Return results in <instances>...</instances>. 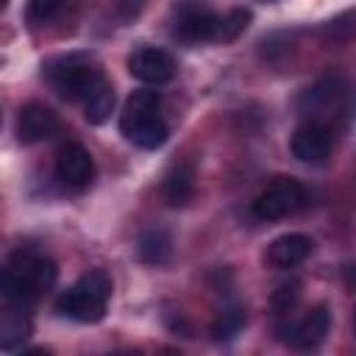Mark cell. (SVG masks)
<instances>
[{
	"mask_svg": "<svg viewBox=\"0 0 356 356\" xmlns=\"http://www.w3.org/2000/svg\"><path fill=\"white\" fill-rule=\"evenodd\" d=\"M56 261L47 256H39L33 250H14L8 259L3 278H0V292L8 306H22L28 309L42 292H47L56 284Z\"/></svg>",
	"mask_w": 356,
	"mask_h": 356,
	"instance_id": "cell-1",
	"label": "cell"
},
{
	"mask_svg": "<svg viewBox=\"0 0 356 356\" xmlns=\"http://www.w3.org/2000/svg\"><path fill=\"white\" fill-rule=\"evenodd\" d=\"M161 97L156 89H136L122 108L120 117V131L128 142H134L142 150H156L167 142L170 128L164 122V117L159 114Z\"/></svg>",
	"mask_w": 356,
	"mask_h": 356,
	"instance_id": "cell-2",
	"label": "cell"
},
{
	"mask_svg": "<svg viewBox=\"0 0 356 356\" xmlns=\"http://www.w3.org/2000/svg\"><path fill=\"white\" fill-rule=\"evenodd\" d=\"M111 298V278L103 270H89L56 300V312L75 323H100Z\"/></svg>",
	"mask_w": 356,
	"mask_h": 356,
	"instance_id": "cell-3",
	"label": "cell"
},
{
	"mask_svg": "<svg viewBox=\"0 0 356 356\" xmlns=\"http://www.w3.org/2000/svg\"><path fill=\"white\" fill-rule=\"evenodd\" d=\"M47 78H50L53 89L58 92V97L83 100L103 81V72L86 56L72 53V56H61L58 61H53L47 67Z\"/></svg>",
	"mask_w": 356,
	"mask_h": 356,
	"instance_id": "cell-4",
	"label": "cell"
},
{
	"mask_svg": "<svg viewBox=\"0 0 356 356\" xmlns=\"http://www.w3.org/2000/svg\"><path fill=\"white\" fill-rule=\"evenodd\" d=\"M220 14H214L203 0H181L172 8V36L184 44L217 42Z\"/></svg>",
	"mask_w": 356,
	"mask_h": 356,
	"instance_id": "cell-5",
	"label": "cell"
},
{
	"mask_svg": "<svg viewBox=\"0 0 356 356\" xmlns=\"http://www.w3.org/2000/svg\"><path fill=\"white\" fill-rule=\"evenodd\" d=\"M309 203V192L295 178H273L253 200V214L259 220H281L286 214H295Z\"/></svg>",
	"mask_w": 356,
	"mask_h": 356,
	"instance_id": "cell-6",
	"label": "cell"
},
{
	"mask_svg": "<svg viewBox=\"0 0 356 356\" xmlns=\"http://www.w3.org/2000/svg\"><path fill=\"white\" fill-rule=\"evenodd\" d=\"M328 328H331V314H328V309H325L323 303L314 306V309H309L298 323L278 325V331L286 334L284 339H286L292 348H300V350H312V348H317V345L325 339Z\"/></svg>",
	"mask_w": 356,
	"mask_h": 356,
	"instance_id": "cell-7",
	"label": "cell"
},
{
	"mask_svg": "<svg viewBox=\"0 0 356 356\" xmlns=\"http://www.w3.org/2000/svg\"><path fill=\"white\" fill-rule=\"evenodd\" d=\"M61 128L58 114L44 103H28L17 114V139L22 145H36L56 136Z\"/></svg>",
	"mask_w": 356,
	"mask_h": 356,
	"instance_id": "cell-8",
	"label": "cell"
},
{
	"mask_svg": "<svg viewBox=\"0 0 356 356\" xmlns=\"http://www.w3.org/2000/svg\"><path fill=\"white\" fill-rule=\"evenodd\" d=\"M128 72L142 83H167L175 75V61L161 47H139L128 56Z\"/></svg>",
	"mask_w": 356,
	"mask_h": 356,
	"instance_id": "cell-9",
	"label": "cell"
},
{
	"mask_svg": "<svg viewBox=\"0 0 356 356\" xmlns=\"http://www.w3.org/2000/svg\"><path fill=\"white\" fill-rule=\"evenodd\" d=\"M56 175L61 184L72 186V189H81L92 181L95 175V161L89 156V150L78 142H70L58 150V159H56Z\"/></svg>",
	"mask_w": 356,
	"mask_h": 356,
	"instance_id": "cell-10",
	"label": "cell"
},
{
	"mask_svg": "<svg viewBox=\"0 0 356 356\" xmlns=\"http://www.w3.org/2000/svg\"><path fill=\"white\" fill-rule=\"evenodd\" d=\"M292 156L298 161H306V164H320L328 159L331 153V134L328 128L317 125V122H309V125H300L295 134H292Z\"/></svg>",
	"mask_w": 356,
	"mask_h": 356,
	"instance_id": "cell-11",
	"label": "cell"
},
{
	"mask_svg": "<svg viewBox=\"0 0 356 356\" xmlns=\"http://www.w3.org/2000/svg\"><path fill=\"white\" fill-rule=\"evenodd\" d=\"M312 239L306 234H281L267 248V261L273 267H295L312 253Z\"/></svg>",
	"mask_w": 356,
	"mask_h": 356,
	"instance_id": "cell-12",
	"label": "cell"
},
{
	"mask_svg": "<svg viewBox=\"0 0 356 356\" xmlns=\"http://www.w3.org/2000/svg\"><path fill=\"white\" fill-rule=\"evenodd\" d=\"M31 337V317L22 306H8L0 317V348L17 350Z\"/></svg>",
	"mask_w": 356,
	"mask_h": 356,
	"instance_id": "cell-13",
	"label": "cell"
},
{
	"mask_svg": "<svg viewBox=\"0 0 356 356\" xmlns=\"http://www.w3.org/2000/svg\"><path fill=\"white\" fill-rule=\"evenodd\" d=\"M114 103H117V95H114V86L103 78L86 97H83V117L92 122V125H103L111 111H114Z\"/></svg>",
	"mask_w": 356,
	"mask_h": 356,
	"instance_id": "cell-14",
	"label": "cell"
},
{
	"mask_svg": "<svg viewBox=\"0 0 356 356\" xmlns=\"http://www.w3.org/2000/svg\"><path fill=\"white\" fill-rule=\"evenodd\" d=\"M195 195V172L189 164H175L164 178V197L170 206H186Z\"/></svg>",
	"mask_w": 356,
	"mask_h": 356,
	"instance_id": "cell-15",
	"label": "cell"
},
{
	"mask_svg": "<svg viewBox=\"0 0 356 356\" xmlns=\"http://www.w3.org/2000/svg\"><path fill=\"white\" fill-rule=\"evenodd\" d=\"M139 259L147 264H167L172 256V239L164 228H147L136 242Z\"/></svg>",
	"mask_w": 356,
	"mask_h": 356,
	"instance_id": "cell-16",
	"label": "cell"
},
{
	"mask_svg": "<svg viewBox=\"0 0 356 356\" xmlns=\"http://www.w3.org/2000/svg\"><path fill=\"white\" fill-rule=\"evenodd\" d=\"M70 6H72V0H28L25 19L33 28H42V25H50L53 19H58Z\"/></svg>",
	"mask_w": 356,
	"mask_h": 356,
	"instance_id": "cell-17",
	"label": "cell"
},
{
	"mask_svg": "<svg viewBox=\"0 0 356 356\" xmlns=\"http://www.w3.org/2000/svg\"><path fill=\"white\" fill-rule=\"evenodd\" d=\"M245 325V309L242 306H228L220 312V317L211 325L214 339H234Z\"/></svg>",
	"mask_w": 356,
	"mask_h": 356,
	"instance_id": "cell-18",
	"label": "cell"
},
{
	"mask_svg": "<svg viewBox=\"0 0 356 356\" xmlns=\"http://www.w3.org/2000/svg\"><path fill=\"white\" fill-rule=\"evenodd\" d=\"M248 25H250V11L248 8H231L225 17H220L217 42H234Z\"/></svg>",
	"mask_w": 356,
	"mask_h": 356,
	"instance_id": "cell-19",
	"label": "cell"
},
{
	"mask_svg": "<svg viewBox=\"0 0 356 356\" xmlns=\"http://www.w3.org/2000/svg\"><path fill=\"white\" fill-rule=\"evenodd\" d=\"M298 295H300V281H284L275 292H273V309L275 314H289L292 306L298 303Z\"/></svg>",
	"mask_w": 356,
	"mask_h": 356,
	"instance_id": "cell-20",
	"label": "cell"
},
{
	"mask_svg": "<svg viewBox=\"0 0 356 356\" xmlns=\"http://www.w3.org/2000/svg\"><path fill=\"white\" fill-rule=\"evenodd\" d=\"M345 281L350 284V286H356V264H345Z\"/></svg>",
	"mask_w": 356,
	"mask_h": 356,
	"instance_id": "cell-21",
	"label": "cell"
},
{
	"mask_svg": "<svg viewBox=\"0 0 356 356\" xmlns=\"http://www.w3.org/2000/svg\"><path fill=\"white\" fill-rule=\"evenodd\" d=\"M353 328H356V317H353Z\"/></svg>",
	"mask_w": 356,
	"mask_h": 356,
	"instance_id": "cell-22",
	"label": "cell"
}]
</instances>
